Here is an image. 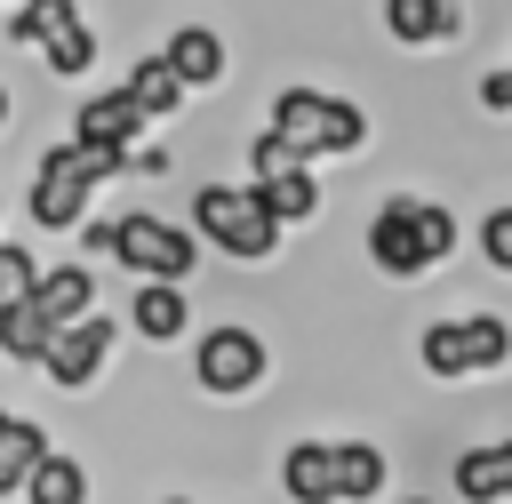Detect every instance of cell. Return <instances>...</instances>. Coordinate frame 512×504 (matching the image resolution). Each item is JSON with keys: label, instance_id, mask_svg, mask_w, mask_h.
Masks as SVG:
<instances>
[{"label": "cell", "instance_id": "3", "mask_svg": "<svg viewBox=\"0 0 512 504\" xmlns=\"http://www.w3.org/2000/svg\"><path fill=\"white\" fill-rule=\"evenodd\" d=\"M264 136H280V144L312 168V160L360 152V144H368V112H360L352 96H328V88H280V96H272Z\"/></svg>", "mask_w": 512, "mask_h": 504}, {"label": "cell", "instance_id": "14", "mask_svg": "<svg viewBox=\"0 0 512 504\" xmlns=\"http://www.w3.org/2000/svg\"><path fill=\"white\" fill-rule=\"evenodd\" d=\"M32 304L48 312V328H72V320L104 312V304H96V272H88V264H40V288H32Z\"/></svg>", "mask_w": 512, "mask_h": 504}, {"label": "cell", "instance_id": "30", "mask_svg": "<svg viewBox=\"0 0 512 504\" xmlns=\"http://www.w3.org/2000/svg\"><path fill=\"white\" fill-rule=\"evenodd\" d=\"M0 416H8V408H0Z\"/></svg>", "mask_w": 512, "mask_h": 504}, {"label": "cell", "instance_id": "28", "mask_svg": "<svg viewBox=\"0 0 512 504\" xmlns=\"http://www.w3.org/2000/svg\"><path fill=\"white\" fill-rule=\"evenodd\" d=\"M160 504H184V496H160Z\"/></svg>", "mask_w": 512, "mask_h": 504}, {"label": "cell", "instance_id": "20", "mask_svg": "<svg viewBox=\"0 0 512 504\" xmlns=\"http://www.w3.org/2000/svg\"><path fill=\"white\" fill-rule=\"evenodd\" d=\"M120 88H128V104H136V112H144V128H152V120H176V112H184V104H192V96H184V88H176V72H168V64H160V56H144V64H136V72H128V80H120Z\"/></svg>", "mask_w": 512, "mask_h": 504}, {"label": "cell", "instance_id": "26", "mask_svg": "<svg viewBox=\"0 0 512 504\" xmlns=\"http://www.w3.org/2000/svg\"><path fill=\"white\" fill-rule=\"evenodd\" d=\"M8 120H16V96H8V80H0V128H8Z\"/></svg>", "mask_w": 512, "mask_h": 504}, {"label": "cell", "instance_id": "19", "mask_svg": "<svg viewBox=\"0 0 512 504\" xmlns=\"http://www.w3.org/2000/svg\"><path fill=\"white\" fill-rule=\"evenodd\" d=\"M88 496H96V480H88V464L64 456V448H48V456L32 464V480H24V504H88Z\"/></svg>", "mask_w": 512, "mask_h": 504}, {"label": "cell", "instance_id": "16", "mask_svg": "<svg viewBox=\"0 0 512 504\" xmlns=\"http://www.w3.org/2000/svg\"><path fill=\"white\" fill-rule=\"evenodd\" d=\"M248 192L264 200V216H272L280 232H296V224H312V216H320V176H312V168H280V176H248Z\"/></svg>", "mask_w": 512, "mask_h": 504}, {"label": "cell", "instance_id": "15", "mask_svg": "<svg viewBox=\"0 0 512 504\" xmlns=\"http://www.w3.org/2000/svg\"><path fill=\"white\" fill-rule=\"evenodd\" d=\"M448 480H456L464 504H512V440H480V448H464Z\"/></svg>", "mask_w": 512, "mask_h": 504}, {"label": "cell", "instance_id": "10", "mask_svg": "<svg viewBox=\"0 0 512 504\" xmlns=\"http://www.w3.org/2000/svg\"><path fill=\"white\" fill-rule=\"evenodd\" d=\"M112 344H120V328H112V312H88V320H72V328H56V344H48V360H40V376L56 384V392H88L104 368H112Z\"/></svg>", "mask_w": 512, "mask_h": 504}, {"label": "cell", "instance_id": "9", "mask_svg": "<svg viewBox=\"0 0 512 504\" xmlns=\"http://www.w3.org/2000/svg\"><path fill=\"white\" fill-rule=\"evenodd\" d=\"M72 144L120 176V168L144 152V112L128 104V88H96V96H80V112H72Z\"/></svg>", "mask_w": 512, "mask_h": 504}, {"label": "cell", "instance_id": "23", "mask_svg": "<svg viewBox=\"0 0 512 504\" xmlns=\"http://www.w3.org/2000/svg\"><path fill=\"white\" fill-rule=\"evenodd\" d=\"M480 256H488V264H496V272H512V200H504V208H488V216H480Z\"/></svg>", "mask_w": 512, "mask_h": 504}, {"label": "cell", "instance_id": "29", "mask_svg": "<svg viewBox=\"0 0 512 504\" xmlns=\"http://www.w3.org/2000/svg\"><path fill=\"white\" fill-rule=\"evenodd\" d=\"M0 8H16V0H0Z\"/></svg>", "mask_w": 512, "mask_h": 504}, {"label": "cell", "instance_id": "1", "mask_svg": "<svg viewBox=\"0 0 512 504\" xmlns=\"http://www.w3.org/2000/svg\"><path fill=\"white\" fill-rule=\"evenodd\" d=\"M456 240H464V224L440 208V200H416V192H392L376 216H368V264L384 272V280H432L448 256H456Z\"/></svg>", "mask_w": 512, "mask_h": 504}, {"label": "cell", "instance_id": "11", "mask_svg": "<svg viewBox=\"0 0 512 504\" xmlns=\"http://www.w3.org/2000/svg\"><path fill=\"white\" fill-rule=\"evenodd\" d=\"M160 64L176 72V88L192 96V88H216L224 72H232V56H224V32L216 24H176L168 40H160Z\"/></svg>", "mask_w": 512, "mask_h": 504}, {"label": "cell", "instance_id": "7", "mask_svg": "<svg viewBox=\"0 0 512 504\" xmlns=\"http://www.w3.org/2000/svg\"><path fill=\"white\" fill-rule=\"evenodd\" d=\"M8 40L40 48V64L56 80H88L96 72V24L80 16V0H16L8 8Z\"/></svg>", "mask_w": 512, "mask_h": 504}, {"label": "cell", "instance_id": "18", "mask_svg": "<svg viewBox=\"0 0 512 504\" xmlns=\"http://www.w3.org/2000/svg\"><path fill=\"white\" fill-rule=\"evenodd\" d=\"M128 328H136L144 344H176V336L192 328V296H184V288H136Z\"/></svg>", "mask_w": 512, "mask_h": 504}, {"label": "cell", "instance_id": "12", "mask_svg": "<svg viewBox=\"0 0 512 504\" xmlns=\"http://www.w3.org/2000/svg\"><path fill=\"white\" fill-rule=\"evenodd\" d=\"M384 32L400 48H456L464 40V8L456 0H384Z\"/></svg>", "mask_w": 512, "mask_h": 504}, {"label": "cell", "instance_id": "25", "mask_svg": "<svg viewBox=\"0 0 512 504\" xmlns=\"http://www.w3.org/2000/svg\"><path fill=\"white\" fill-rule=\"evenodd\" d=\"M128 168H136V176H168V152H160V144H144V152H136Z\"/></svg>", "mask_w": 512, "mask_h": 504}, {"label": "cell", "instance_id": "8", "mask_svg": "<svg viewBox=\"0 0 512 504\" xmlns=\"http://www.w3.org/2000/svg\"><path fill=\"white\" fill-rule=\"evenodd\" d=\"M264 376H272V352H264L256 328H240V320L200 328V344H192V384H200L208 400H248Z\"/></svg>", "mask_w": 512, "mask_h": 504}, {"label": "cell", "instance_id": "21", "mask_svg": "<svg viewBox=\"0 0 512 504\" xmlns=\"http://www.w3.org/2000/svg\"><path fill=\"white\" fill-rule=\"evenodd\" d=\"M48 344H56V328H48V312H40L32 296L0 312V352H8V360H24V368H40V360H48Z\"/></svg>", "mask_w": 512, "mask_h": 504}, {"label": "cell", "instance_id": "5", "mask_svg": "<svg viewBox=\"0 0 512 504\" xmlns=\"http://www.w3.org/2000/svg\"><path fill=\"white\" fill-rule=\"evenodd\" d=\"M104 184H112V168L88 160L72 136L48 144V152L32 160V184H24V216H32V232H80Z\"/></svg>", "mask_w": 512, "mask_h": 504}, {"label": "cell", "instance_id": "17", "mask_svg": "<svg viewBox=\"0 0 512 504\" xmlns=\"http://www.w3.org/2000/svg\"><path fill=\"white\" fill-rule=\"evenodd\" d=\"M384 480H392V464L376 440H336V504H376Z\"/></svg>", "mask_w": 512, "mask_h": 504}, {"label": "cell", "instance_id": "22", "mask_svg": "<svg viewBox=\"0 0 512 504\" xmlns=\"http://www.w3.org/2000/svg\"><path fill=\"white\" fill-rule=\"evenodd\" d=\"M32 288H40V264H32V248H24V240H0V312H8V304H24Z\"/></svg>", "mask_w": 512, "mask_h": 504}, {"label": "cell", "instance_id": "13", "mask_svg": "<svg viewBox=\"0 0 512 504\" xmlns=\"http://www.w3.org/2000/svg\"><path fill=\"white\" fill-rule=\"evenodd\" d=\"M280 496L288 504H336V440H288L280 448Z\"/></svg>", "mask_w": 512, "mask_h": 504}, {"label": "cell", "instance_id": "24", "mask_svg": "<svg viewBox=\"0 0 512 504\" xmlns=\"http://www.w3.org/2000/svg\"><path fill=\"white\" fill-rule=\"evenodd\" d=\"M480 112H496V120L512 112V64L504 72H480Z\"/></svg>", "mask_w": 512, "mask_h": 504}, {"label": "cell", "instance_id": "27", "mask_svg": "<svg viewBox=\"0 0 512 504\" xmlns=\"http://www.w3.org/2000/svg\"><path fill=\"white\" fill-rule=\"evenodd\" d=\"M400 504H432V496H400Z\"/></svg>", "mask_w": 512, "mask_h": 504}, {"label": "cell", "instance_id": "6", "mask_svg": "<svg viewBox=\"0 0 512 504\" xmlns=\"http://www.w3.org/2000/svg\"><path fill=\"white\" fill-rule=\"evenodd\" d=\"M192 240L200 248H224L232 264H264V256H280L288 232L264 216V200L248 184H200L192 192Z\"/></svg>", "mask_w": 512, "mask_h": 504}, {"label": "cell", "instance_id": "2", "mask_svg": "<svg viewBox=\"0 0 512 504\" xmlns=\"http://www.w3.org/2000/svg\"><path fill=\"white\" fill-rule=\"evenodd\" d=\"M80 248H88V256H112L120 272H136V288H184L192 264H200L192 224H168V216H152V208H128V216L80 224Z\"/></svg>", "mask_w": 512, "mask_h": 504}, {"label": "cell", "instance_id": "4", "mask_svg": "<svg viewBox=\"0 0 512 504\" xmlns=\"http://www.w3.org/2000/svg\"><path fill=\"white\" fill-rule=\"evenodd\" d=\"M416 368L440 384L464 376H504L512 368V320L504 312H456V320H424L416 328Z\"/></svg>", "mask_w": 512, "mask_h": 504}]
</instances>
